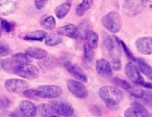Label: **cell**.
Masks as SVG:
<instances>
[{
    "label": "cell",
    "instance_id": "11",
    "mask_svg": "<svg viewBox=\"0 0 152 117\" xmlns=\"http://www.w3.org/2000/svg\"><path fill=\"white\" fill-rule=\"evenodd\" d=\"M18 5L19 0H0V15H12L18 9Z\"/></svg>",
    "mask_w": 152,
    "mask_h": 117
},
{
    "label": "cell",
    "instance_id": "7",
    "mask_svg": "<svg viewBox=\"0 0 152 117\" xmlns=\"http://www.w3.org/2000/svg\"><path fill=\"white\" fill-rule=\"evenodd\" d=\"M125 117H151L149 111L142 104L134 102L131 106L124 112Z\"/></svg>",
    "mask_w": 152,
    "mask_h": 117
},
{
    "label": "cell",
    "instance_id": "31",
    "mask_svg": "<svg viewBox=\"0 0 152 117\" xmlns=\"http://www.w3.org/2000/svg\"><path fill=\"white\" fill-rule=\"evenodd\" d=\"M116 40H117V43H118V44L120 45L121 47H122V49H123V50H124V53H125V54H126V56L128 57L129 60L134 61V62H135V60H137V58H135L134 55H133L132 53L130 52V50H129V49H128V47H127L126 45H125L124 43H123L122 40H120V38H116Z\"/></svg>",
    "mask_w": 152,
    "mask_h": 117
},
{
    "label": "cell",
    "instance_id": "32",
    "mask_svg": "<svg viewBox=\"0 0 152 117\" xmlns=\"http://www.w3.org/2000/svg\"><path fill=\"white\" fill-rule=\"evenodd\" d=\"M110 66H112V69H115V71H120L121 66H122V63H121L120 58H119V57H117V56H113Z\"/></svg>",
    "mask_w": 152,
    "mask_h": 117
},
{
    "label": "cell",
    "instance_id": "21",
    "mask_svg": "<svg viewBox=\"0 0 152 117\" xmlns=\"http://www.w3.org/2000/svg\"><path fill=\"white\" fill-rule=\"evenodd\" d=\"M93 5V0H83V2L80 4L77 5L76 7V15L79 17H83L88 9H90Z\"/></svg>",
    "mask_w": 152,
    "mask_h": 117
},
{
    "label": "cell",
    "instance_id": "3",
    "mask_svg": "<svg viewBox=\"0 0 152 117\" xmlns=\"http://www.w3.org/2000/svg\"><path fill=\"white\" fill-rule=\"evenodd\" d=\"M13 73L25 79H37L40 75V71L37 66L25 63V64H17L14 69Z\"/></svg>",
    "mask_w": 152,
    "mask_h": 117
},
{
    "label": "cell",
    "instance_id": "12",
    "mask_svg": "<svg viewBox=\"0 0 152 117\" xmlns=\"http://www.w3.org/2000/svg\"><path fill=\"white\" fill-rule=\"evenodd\" d=\"M19 111L23 117H36L38 107L30 100H22L19 105Z\"/></svg>",
    "mask_w": 152,
    "mask_h": 117
},
{
    "label": "cell",
    "instance_id": "26",
    "mask_svg": "<svg viewBox=\"0 0 152 117\" xmlns=\"http://www.w3.org/2000/svg\"><path fill=\"white\" fill-rule=\"evenodd\" d=\"M17 65V63L14 61V59H4V60H2L1 62H0V66H1V69H3V71L7 72V73H13L14 69H15V66Z\"/></svg>",
    "mask_w": 152,
    "mask_h": 117
},
{
    "label": "cell",
    "instance_id": "15",
    "mask_svg": "<svg viewBox=\"0 0 152 117\" xmlns=\"http://www.w3.org/2000/svg\"><path fill=\"white\" fill-rule=\"evenodd\" d=\"M112 66H110V62L105 59L101 58L98 59L96 62V71L100 76L104 78H110L113 76V71Z\"/></svg>",
    "mask_w": 152,
    "mask_h": 117
},
{
    "label": "cell",
    "instance_id": "34",
    "mask_svg": "<svg viewBox=\"0 0 152 117\" xmlns=\"http://www.w3.org/2000/svg\"><path fill=\"white\" fill-rule=\"evenodd\" d=\"M10 52H11V50L7 45L0 44V57L7 56V55L10 54Z\"/></svg>",
    "mask_w": 152,
    "mask_h": 117
},
{
    "label": "cell",
    "instance_id": "29",
    "mask_svg": "<svg viewBox=\"0 0 152 117\" xmlns=\"http://www.w3.org/2000/svg\"><path fill=\"white\" fill-rule=\"evenodd\" d=\"M93 57H94V54H93V49L89 46L88 44L85 45V49H83V61L88 64L93 61Z\"/></svg>",
    "mask_w": 152,
    "mask_h": 117
},
{
    "label": "cell",
    "instance_id": "20",
    "mask_svg": "<svg viewBox=\"0 0 152 117\" xmlns=\"http://www.w3.org/2000/svg\"><path fill=\"white\" fill-rule=\"evenodd\" d=\"M135 63H137V69H139V71L141 72L143 75L152 78V67L150 66L148 63H146L145 61H143L141 58H137Z\"/></svg>",
    "mask_w": 152,
    "mask_h": 117
},
{
    "label": "cell",
    "instance_id": "35",
    "mask_svg": "<svg viewBox=\"0 0 152 117\" xmlns=\"http://www.w3.org/2000/svg\"><path fill=\"white\" fill-rule=\"evenodd\" d=\"M24 95L28 98H38V95L36 93V89H26L24 91Z\"/></svg>",
    "mask_w": 152,
    "mask_h": 117
},
{
    "label": "cell",
    "instance_id": "38",
    "mask_svg": "<svg viewBox=\"0 0 152 117\" xmlns=\"http://www.w3.org/2000/svg\"><path fill=\"white\" fill-rule=\"evenodd\" d=\"M142 2H143L144 6L147 7L150 11H152V0H142Z\"/></svg>",
    "mask_w": 152,
    "mask_h": 117
},
{
    "label": "cell",
    "instance_id": "14",
    "mask_svg": "<svg viewBox=\"0 0 152 117\" xmlns=\"http://www.w3.org/2000/svg\"><path fill=\"white\" fill-rule=\"evenodd\" d=\"M65 67L69 71V73L71 74L73 77H75L76 79L80 82H88V78L86 76V74L83 73V71L78 66V65L73 64L70 61H66L65 62Z\"/></svg>",
    "mask_w": 152,
    "mask_h": 117
},
{
    "label": "cell",
    "instance_id": "28",
    "mask_svg": "<svg viewBox=\"0 0 152 117\" xmlns=\"http://www.w3.org/2000/svg\"><path fill=\"white\" fill-rule=\"evenodd\" d=\"M55 22L54 18L52 16H47V17H44V19H42L41 21V25L45 28V29H48V30H51L55 27Z\"/></svg>",
    "mask_w": 152,
    "mask_h": 117
},
{
    "label": "cell",
    "instance_id": "40",
    "mask_svg": "<svg viewBox=\"0 0 152 117\" xmlns=\"http://www.w3.org/2000/svg\"><path fill=\"white\" fill-rule=\"evenodd\" d=\"M142 86H145V87L151 88V89H152V83H147V82H144V83L142 84Z\"/></svg>",
    "mask_w": 152,
    "mask_h": 117
},
{
    "label": "cell",
    "instance_id": "8",
    "mask_svg": "<svg viewBox=\"0 0 152 117\" xmlns=\"http://www.w3.org/2000/svg\"><path fill=\"white\" fill-rule=\"evenodd\" d=\"M55 111L57 115H61V116L70 117L74 114V109L69 103L66 102H52L50 105Z\"/></svg>",
    "mask_w": 152,
    "mask_h": 117
},
{
    "label": "cell",
    "instance_id": "22",
    "mask_svg": "<svg viewBox=\"0 0 152 117\" xmlns=\"http://www.w3.org/2000/svg\"><path fill=\"white\" fill-rule=\"evenodd\" d=\"M71 9V4L69 2H65L63 4L58 5V6L55 9V16H56L58 19H64L66 16L68 15V13Z\"/></svg>",
    "mask_w": 152,
    "mask_h": 117
},
{
    "label": "cell",
    "instance_id": "41",
    "mask_svg": "<svg viewBox=\"0 0 152 117\" xmlns=\"http://www.w3.org/2000/svg\"><path fill=\"white\" fill-rule=\"evenodd\" d=\"M10 117H20V115L17 112H13L10 114Z\"/></svg>",
    "mask_w": 152,
    "mask_h": 117
},
{
    "label": "cell",
    "instance_id": "13",
    "mask_svg": "<svg viewBox=\"0 0 152 117\" xmlns=\"http://www.w3.org/2000/svg\"><path fill=\"white\" fill-rule=\"evenodd\" d=\"M57 34L68 36V38H78L80 36L79 28L74 24H68V25H65L63 27H59L57 29Z\"/></svg>",
    "mask_w": 152,
    "mask_h": 117
},
{
    "label": "cell",
    "instance_id": "25",
    "mask_svg": "<svg viewBox=\"0 0 152 117\" xmlns=\"http://www.w3.org/2000/svg\"><path fill=\"white\" fill-rule=\"evenodd\" d=\"M98 34L94 31H89V33L87 34V44L91 47L92 49H96L98 47Z\"/></svg>",
    "mask_w": 152,
    "mask_h": 117
},
{
    "label": "cell",
    "instance_id": "5",
    "mask_svg": "<svg viewBox=\"0 0 152 117\" xmlns=\"http://www.w3.org/2000/svg\"><path fill=\"white\" fill-rule=\"evenodd\" d=\"M67 87L69 91L73 94L74 96L78 98H86L89 94L88 89L80 81H76V80H68L67 81Z\"/></svg>",
    "mask_w": 152,
    "mask_h": 117
},
{
    "label": "cell",
    "instance_id": "33",
    "mask_svg": "<svg viewBox=\"0 0 152 117\" xmlns=\"http://www.w3.org/2000/svg\"><path fill=\"white\" fill-rule=\"evenodd\" d=\"M11 106V100L4 95H0V110H5Z\"/></svg>",
    "mask_w": 152,
    "mask_h": 117
},
{
    "label": "cell",
    "instance_id": "43",
    "mask_svg": "<svg viewBox=\"0 0 152 117\" xmlns=\"http://www.w3.org/2000/svg\"><path fill=\"white\" fill-rule=\"evenodd\" d=\"M151 79H152V78H151Z\"/></svg>",
    "mask_w": 152,
    "mask_h": 117
},
{
    "label": "cell",
    "instance_id": "24",
    "mask_svg": "<svg viewBox=\"0 0 152 117\" xmlns=\"http://www.w3.org/2000/svg\"><path fill=\"white\" fill-rule=\"evenodd\" d=\"M44 42L47 46L53 47V46H56V45H59L63 42V40H61V38L58 34H47Z\"/></svg>",
    "mask_w": 152,
    "mask_h": 117
},
{
    "label": "cell",
    "instance_id": "9",
    "mask_svg": "<svg viewBox=\"0 0 152 117\" xmlns=\"http://www.w3.org/2000/svg\"><path fill=\"white\" fill-rule=\"evenodd\" d=\"M125 74L137 85H142L145 82L143 77L141 76V74H140V71L137 69V65H134L132 62H128L126 64V66H125Z\"/></svg>",
    "mask_w": 152,
    "mask_h": 117
},
{
    "label": "cell",
    "instance_id": "42",
    "mask_svg": "<svg viewBox=\"0 0 152 117\" xmlns=\"http://www.w3.org/2000/svg\"><path fill=\"white\" fill-rule=\"evenodd\" d=\"M68 1H71V0H68Z\"/></svg>",
    "mask_w": 152,
    "mask_h": 117
},
{
    "label": "cell",
    "instance_id": "39",
    "mask_svg": "<svg viewBox=\"0 0 152 117\" xmlns=\"http://www.w3.org/2000/svg\"><path fill=\"white\" fill-rule=\"evenodd\" d=\"M2 23H3V19H1V18H0V38H1V35H2V33H3Z\"/></svg>",
    "mask_w": 152,
    "mask_h": 117
},
{
    "label": "cell",
    "instance_id": "37",
    "mask_svg": "<svg viewBox=\"0 0 152 117\" xmlns=\"http://www.w3.org/2000/svg\"><path fill=\"white\" fill-rule=\"evenodd\" d=\"M48 0H34V5H36L37 9H42L45 6Z\"/></svg>",
    "mask_w": 152,
    "mask_h": 117
},
{
    "label": "cell",
    "instance_id": "6",
    "mask_svg": "<svg viewBox=\"0 0 152 117\" xmlns=\"http://www.w3.org/2000/svg\"><path fill=\"white\" fill-rule=\"evenodd\" d=\"M4 87L10 92L20 93V92H24L26 89H28L29 88V84L21 79H9L5 81Z\"/></svg>",
    "mask_w": 152,
    "mask_h": 117
},
{
    "label": "cell",
    "instance_id": "36",
    "mask_svg": "<svg viewBox=\"0 0 152 117\" xmlns=\"http://www.w3.org/2000/svg\"><path fill=\"white\" fill-rule=\"evenodd\" d=\"M141 100H144L146 103H148L149 105H152V92L145 91V94H144L143 98H141Z\"/></svg>",
    "mask_w": 152,
    "mask_h": 117
},
{
    "label": "cell",
    "instance_id": "17",
    "mask_svg": "<svg viewBox=\"0 0 152 117\" xmlns=\"http://www.w3.org/2000/svg\"><path fill=\"white\" fill-rule=\"evenodd\" d=\"M25 54H27L29 57L34 59H44L45 57L47 56V52L45 50L41 48H34V47H30V48H27L25 50Z\"/></svg>",
    "mask_w": 152,
    "mask_h": 117
},
{
    "label": "cell",
    "instance_id": "23",
    "mask_svg": "<svg viewBox=\"0 0 152 117\" xmlns=\"http://www.w3.org/2000/svg\"><path fill=\"white\" fill-rule=\"evenodd\" d=\"M39 64H40V66L42 69H53V67L56 66L57 61L55 60L53 57H48V58L45 57L44 59H41Z\"/></svg>",
    "mask_w": 152,
    "mask_h": 117
},
{
    "label": "cell",
    "instance_id": "2",
    "mask_svg": "<svg viewBox=\"0 0 152 117\" xmlns=\"http://www.w3.org/2000/svg\"><path fill=\"white\" fill-rule=\"evenodd\" d=\"M101 23L112 33H118L122 26L120 15L117 12H110L101 19Z\"/></svg>",
    "mask_w": 152,
    "mask_h": 117
},
{
    "label": "cell",
    "instance_id": "18",
    "mask_svg": "<svg viewBox=\"0 0 152 117\" xmlns=\"http://www.w3.org/2000/svg\"><path fill=\"white\" fill-rule=\"evenodd\" d=\"M38 111L42 117H59L50 105L40 104L38 106Z\"/></svg>",
    "mask_w": 152,
    "mask_h": 117
},
{
    "label": "cell",
    "instance_id": "30",
    "mask_svg": "<svg viewBox=\"0 0 152 117\" xmlns=\"http://www.w3.org/2000/svg\"><path fill=\"white\" fill-rule=\"evenodd\" d=\"M104 46H105V48L107 49L108 52H114L115 50H116V43H115L114 38H110V36L108 35H105L104 36Z\"/></svg>",
    "mask_w": 152,
    "mask_h": 117
},
{
    "label": "cell",
    "instance_id": "1",
    "mask_svg": "<svg viewBox=\"0 0 152 117\" xmlns=\"http://www.w3.org/2000/svg\"><path fill=\"white\" fill-rule=\"evenodd\" d=\"M99 95L108 108L116 110L123 100V92L114 86H103L99 89Z\"/></svg>",
    "mask_w": 152,
    "mask_h": 117
},
{
    "label": "cell",
    "instance_id": "10",
    "mask_svg": "<svg viewBox=\"0 0 152 117\" xmlns=\"http://www.w3.org/2000/svg\"><path fill=\"white\" fill-rule=\"evenodd\" d=\"M135 48L140 53L144 55L152 54V38L143 36L135 40Z\"/></svg>",
    "mask_w": 152,
    "mask_h": 117
},
{
    "label": "cell",
    "instance_id": "27",
    "mask_svg": "<svg viewBox=\"0 0 152 117\" xmlns=\"http://www.w3.org/2000/svg\"><path fill=\"white\" fill-rule=\"evenodd\" d=\"M13 59L17 64H25V63H30L31 57H29L25 53H18L13 56Z\"/></svg>",
    "mask_w": 152,
    "mask_h": 117
},
{
    "label": "cell",
    "instance_id": "16",
    "mask_svg": "<svg viewBox=\"0 0 152 117\" xmlns=\"http://www.w3.org/2000/svg\"><path fill=\"white\" fill-rule=\"evenodd\" d=\"M143 6L142 0H125L124 2V11L126 14L132 16L140 13Z\"/></svg>",
    "mask_w": 152,
    "mask_h": 117
},
{
    "label": "cell",
    "instance_id": "4",
    "mask_svg": "<svg viewBox=\"0 0 152 117\" xmlns=\"http://www.w3.org/2000/svg\"><path fill=\"white\" fill-rule=\"evenodd\" d=\"M63 92L59 86L56 85H42L36 89V93L38 98H58Z\"/></svg>",
    "mask_w": 152,
    "mask_h": 117
},
{
    "label": "cell",
    "instance_id": "19",
    "mask_svg": "<svg viewBox=\"0 0 152 117\" xmlns=\"http://www.w3.org/2000/svg\"><path fill=\"white\" fill-rule=\"evenodd\" d=\"M47 36V33L43 30H36V31L29 32L23 35V38L25 40H38V42H43L45 40Z\"/></svg>",
    "mask_w": 152,
    "mask_h": 117
}]
</instances>
